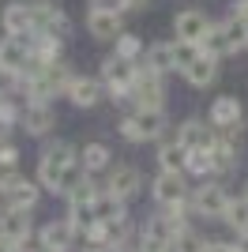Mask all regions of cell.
Returning a JSON list of instances; mask_svg holds the SVG:
<instances>
[{
    "label": "cell",
    "instance_id": "6da1fadb",
    "mask_svg": "<svg viewBox=\"0 0 248 252\" xmlns=\"http://www.w3.org/2000/svg\"><path fill=\"white\" fill-rule=\"evenodd\" d=\"M75 79V68L68 61H53V64H41L31 61V68L19 75V98L23 102H57V98L68 94V83Z\"/></svg>",
    "mask_w": 248,
    "mask_h": 252
},
{
    "label": "cell",
    "instance_id": "7a4b0ae2",
    "mask_svg": "<svg viewBox=\"0 0 248 252\" xmlns=\"http://www.w3.org/2000/svg\"><path fill=\"white\" fill-rule=\"evenodd\" d=\"M79 162V147L68 143V139H45V147L38 155V166H34V181L41 185V192L49 196H61V181L64 169Z\"/></svg>",
    "mask_w": 248,
    "mask_h": 252
},
{
    "label": "cell",
    "instance_id": "3957f363",
    "mask_svg": "<svg viewBox=\"0 0 248 252\" xmlns=\"http://www.w3.org/2000/svg\"><path fill=\"white\" fill-rule=\"evenodd\" d=\"M117 132L124 143H158L169 136V117L165 109H132L117 121Z\"/></svg>",
    "mask_w": 248,
    "mask_h": 252
},
{
    "label": "cell",
    "instance_id": "277c9868",
    "mask_svg": "<svg viewBox=\"0 0 248 252\" xmlns=\"http://www.w3.org/2000/svg\"><path fill=\"white\" fill-rule=\"evenodd\" d=\"M229 196H233V192H229V181H218V177L196 181V189L188 192V211L203 222H222Z\"/></svg>",
    "mask_w": 248,
    "mask_h": 252
},
{
    "label": "cell",
    "instance_id": "5b68a950",
    "mask_svg": "<svg viewBox=\"0 0 248 252\" xmlns=\"http://www.w3.org/2000/svg\"><path fill=\"white\" fill-rule=\"evenodd\" d=\"M128 105L132 109H165V75H158L155 68L139 61L135 79L128 87Z\"/></svg>",
    "mask_w": 248,
    "mask_h": 252
},
{
    "label": "cell",
    "instance_id": "8992f818",
    "mask_svg": "<svg viewBox=\"0 0 248 252\" xmlns=\"http://www.w3.org/2000/svg\"><path fill=\"white\" fill-rule=\"evenodd\" d=\"M102 189L109 192V196H117V200L132 203L135 196L147 189V177L135 162H113V166L102 173Z\"/></svg>",
    "mask_w": 248,
    "mask_h": 252
},
{
    "label": "cell",
    "instance_id": "52a82bcc",
    "mask_svg": "<svg viewBox=\"0 0 248 252\" xmlns=\"http://www.w3.org/2000/svg\"><path fill=\"white\" fill-rule=\"evenodd\" d=\"M135 68L139 64L135 61H121L117 53H109L102 61V68H98V79H102V87H105V98H113V102H128V87H132V79H135Z\"/></svg>",
    "mask_w": 248,
    "mask_h": 252
},
{
    "label": "cell",
    "instance_id": "ba28073f",
    "mask_svg": "<svg viewBox=\"0 0 248 252\" xmlns=\"http://www.w3.org/2000/svg\"><path fill=\"white\" fill-rule=\"evenodd\" d=\"M31 15H34V31L38 34H53L64 38L72 34V15L61 8V0H31Z\"/></svg>",
    "mask_w": 248,
    "mask_h": 252
},
{
    "label": "cell",
    "instance_id": "9c48e42d",
    "mask_svg": "<svg viewBox=\"0 0 248 252\" xmlns=\"http://www.w3.org/2000/svg\"><path fill=\"white\" fill-rule=\"evenodd\" d=\"M147 192H151L155 207H181V203H188V177L185 173H162V169H155Z\"/></svg>",
    "mask_w": 248,
    "mask_h": 252
},
{
    "label": "cell",
    "instance_id": "30bf717a",
    "mask_svg": "<svg viewBox=\"0 0 248 252\" xmlns=\"http://www.w3.org/2000/svg\"><path fill=\"white\" fill-rule=\"evenodd\" d=\"M19 128L31 139H53V132H57V109L49 102H23Z\"/></svg>",
    "mask_w": 248,
    "mask_h": 252
},
{
    "label": "cell",
    "instance_id": "8fae6325",
    "mask_svg": "<svg viewBox=\"0 0 248 252\" xmlns=\"http://www.w3.org/2000/svg\"><path fill=\"white\" fill-rule=\"evenodd\" d=\"M34 237H38L41 245H45V249H53V252H75L79 249V233H75V226L68 219H49V222H41L38 230H34Z\"/></svg>",
    "mask_w": 248,
    "mask_h": 252
},
{
    "label": "cell",
    "instance_id": "7c38bea8",
    "mask_svg": "<svg viewBox=\"0 0 248 252\" xmlns=\"http://www.w3.org/2000/svg\"><path fill=\"white\" fill-rule=\"evenodd\" d=\"M0 189H4V196H8V211H34L41 203V196H45L38 181L23 177V173H11Z\"/></svg>",
    "mask_w": 248,
    "mask_h": 252
},
{
    "label": "cell",
    "instance_id": "4fadbf2b",
    "mask_svg": "<svg viewBox=\"0 0 248 252\" xmlns=\"http://www.w3.org/2000/svg\"><path fill=\"white\" fill-rule=\"evenodd\" d=\"M173 139L185 151H211L215 147V125H211L207 117H185V121L177 125Z\"/></svg>",
    "mask_w": 248,
    "mask_h": 252
},
{
    "label": "cell",
    "instance_id": "5bb4252c",
    "mask_svg": "<svg viewBox=\"0 0 248 252\" xmlns=\"http://www.w3.org/2000/svg\"><path fill=\"white\" fill-rule=\"evenodd\" d=\"M211 23H215V19H211L203 8H181V11L173 15V38L199 45V38L211 31Z\"/></svg>",
    "mask_w": 248,
    "mask_h": 252
},
{
    "label": "cell",
    "instance_id": "9a60e30c",
    "mask_svg": "<svg viewBox=\"0 0 248 252\" xmlns=\"http://www.w3.org/2000/svg\"><path fill=\"white\" fill-rule=\"evenodd\" d=\"M64 98H68L75 109H83V113H87V109H94V105H102L105 87H102V79H98V75H79V72H75V79L68 83V94H64Z\"/></svg>",
    "mask_w": 248,
    "mask_h": 252
},
{
    "label": "cell",
    "instance_id": "2e32d148",
    "mask_svg": "<svg viewBox=\"0 0 248 252\" xmlns=\"http://www.w3.org/2000/svg\"><path fill=\"white\" fill-rule=\"evenodd\" d=\"M31 45H27V38H15V34H0V68L11 75H23L27 68H31Z\"/></svg>",
    "mask_w": 248,
    "mask_h": 252
},
{
    "label": "cell",
    "instance_id": "e0dca14e",
    "mask_svg": "<svg viewBox=\"0 0 248 252\" xmlns=\"http://www.w3.org/2000/svg\"><path fill=\"white\" fill-rule=\"evenodd\" d=\"M218 75H222V61H218V57H207V53H199L196 61H192L185 72H181V79H185L192 91H211V87L218 83Z\"/></svg>",
    "mask_w": 248,
    "mask_h": 252
},
{
    "label": "cell",
    "instance_id": "ac0fdd59",
    "mask_svg": "<svg viewBox=\"0 0 248 252\" xmlns=\"http://www.w3.org/2000/svg\"><path fill=\"white\" fill-rule=\"evenodd\" d=\"M0 27L4 34H15V38H27L34 31V15H31V0H8L0 8Z\"/></svg>",
    "mask_w": 248,
    "mask_h": 252
},
{
    "label": "cell",
    "instance_id": "d6986e66",
    "mask_svg": "<svg viewBox=\"0 0 248 252\" xmlns=\"http://www.w3.org/2000/svg\"><path fill=\"white\" fill-rule=\"evenodd\" d=\"M207 121L215 128H229V125H245V102L237 94H218L207 105Z\"/></svg>",
    "mask_w": 248,
    "mask_h": 252
},
{
    "label": "cell",
    "instance_id": "ffe728a7",
    "mask_svg": "<svg viewBox=\"0 0 248 252\" xmlns=\"http://www.w3.org/2000/svg\"><path fill=\"white\" fill-rule=\"evenodd\" d=\"M109 166H113V147H109V143L91 139V143L79 147V169L87 173V177H102Z\"/></svg>",
    "mask_w": 248,
    "mask_h": 252
},
{
    "label": "cell",
    "instance_id": "44dd1931",
    "mask_svg": "<svg viewBox=\"0 0 248 252\" xmlns=\"http://www.w3.org/2000/svg\"><path fill=\"white\" fill-rule=\"evenodd\" d=\"M124 31V15H109V11L87 8V34L94 42H117V34Z\"/></svg>",
    "mask_w": 248,
    "mask_h": 252
},
{
    "label": "cell",
    "instance_id": "7402d4cb",
    "mask_svg": "<svg viewBox=\"0 0 248 252\" xmlns=\"http://www.w3.org/2000/svg\"><path fill=\"white\" fill-rule=\"evenodd\" d=\"M155 162H158V169H162V173H185V166H188V151L181 147L173 136H165V139H158V155H155Z\"/></svg>",
    "mask_w": 248,
    "mask_h": 252
},
{
    "label": "cell",
    "instance_id": "603a6c76",
    "mask_svg": "<svg viewBox=\"0 0 248 252\" xmlns=\"http://www.w3.org/2000/svg\"><path fill=\"white\" fill-rule=\"evenodd\" d=\"M0 233H4V237H11L15 245L31 241V237H34V219H31V211H4V215H0Z\"/></svg>",
    "mask_w": 248,
    "mask_h": 252
},
{
    "label": "cell",
    "instance_id": "cb8c5ba5",
    "mask_svg": "<svg viewBox=\"0 0 248 252\" xmlns=\"http://www.w3.org/2000/svg\"><path fill=\"white\" fill-rule=\"evenodd\" d=\"M91 219H94V222H117V219H128V203L117 200V196H109L105 189H98V196H94V203H91Z\"/></svg>",
    "mask_w": 248,
    "mask_h": 252
},
{
    "label": "cell",
    "instance_id": "d4e9b609",
    "mask_svg": "<svg viewBox=\"0 0 248 252\" xmlns=\"http://www.w3.org/2000/svg\"><path fill=\"white\" fill-rule=\"evenodd\" d=\"M222 226H226L233 237H241V233L248 230V200H245V192H233L226 203V215H222Z\"/></svg>",
    "mask_w": 248,
    "mask_h": 252
},
{
    "label": "cell",
    "instance_id": "484cf974",
    "mask_svg": "<svg viewBox=\"0 0 248 252\" xmlns=\"http://www.w3.org/2000/svg\"><path fill=\"white\" fill-rule=\"evenodd\" d=\"M207 241H211V237L188 222V226H181V230L169 237V249L173 252H207Z\"/></svg>",
    "mask_w": 248,
    "mask_h": 252
},
{
    "label": "cell",
    "instance_id": "4316f807",
    "mask_svg": "<svg viewBox=\"0 0 248 252\" xmlns=\"http://www.w3.org/2000/svg\"><path fill=\"white\" fill-rule=\"evenodd\" d=\"M222 23V34H226V45H229V57H237V53L248 49V23L237 19V15H226Z\"/></svg>",
    "mask_w": 248,
    "mask_h": 252
},
{
    "label": "cell",
    "instance_id": "83f0119b",
    "mask_svg": "<svg viewBox=\"0 0 248 252\" xmlns=\"http://www.w3.org/2000/svg\"><path fill=\"white\" fill-rule=\"evenodd\" d=\"M143 64L155 68L158 75H173V45L169 42H151L143 53Z\"/></svg>",
    "mask_w": 248,
    "mask_h": 252
},
{
    "label": "cell",
    "instance_id": "f1b7e54d",
    "mask_svg": "<svg viewBox=\"0 0 248 252\" xmlns=\"http://www.w3.org/2000/svg\"><path fill=\"white\" fill-rule=\"evenodd\" d=\"M113 53L121 57V61H143V53H147V42L139 38V34H132V31H121L117 34V42H113Z\"/></svg>",
    "mask_w": 248,
    "mask_h": 252
},
{
    "label": "cell",
    "instance_id": "f546056e",
    "mask_svg": "<svg viewBox=\"0 0 248 252\" xmlns=\"http://www.w3.org/2000/svg\"><path fill=\"white\" fill-rule=\"evenodd\" d=\"M199 53L218 57V61H226V57H229V45H226V34H222V23H211V31L199 38Z\"/></svg>",
    "mask_w": 248,
    "mask_h": 252
},
{
    "label": "cell",
    "instance_id": "4dcf8cb0",
    "mask_svg": "<svg viewBox=\"0 0 248 252\" xmlns=\"http://www.w3.org/2000/svg\"><path fill=\"white\" fill-rule=\"evenodd\" d=\"M215 169V158L211 151H188V166H185V177H196V181H207Z\"/></svg>",
    "mask_w": 248,
    "mask_h": 252
},
{
    "label": "cell",
    "instance_id": "1f68e13d",
    "mask_svg": "<svg viewBox=\"0 0 248 252\" xmlns=\"http://www.w3.org/2000/svg\"><path fill=\"white\" fill-rule=\"evenodd\" d=\"M169 45H173V72L181 75L188 68V64L199 57V45H192V42H181V38H169Z\"/></svg>",
    "mask_w": 248,
    "mask_h": 252
},
{
    "label": "cell",
    "instance_id": "d6a6232c",
    "mask_svg": "<svg viewBox=\"0 0 248 252\" xmlns=\"http://www.w3.org/2000/svg\"><path fill=\"white\" fill-rule=\"evenodd\" d=\"M19 162H23V151L15 143H0V185L11 177V173H19Z\"/></svg>",
    "mask_w": 248,
    "mask_h": 252
},
{
    "label": "cell",
    "instance_id": "836d02e7",
    "mask_svg": "<svg viewBox=\"0 0 248 252\" xmlns=\"http://www.w3.org/2000/svg\"><path fill=\"white\" fill-rule=\"evenodd\" d=\"M19 113H23V98L19 94L0 98V125L4 128H19Z\"/></svg>",
    "mask_w": 248,
    "mask_h": 252
},
{
    "label": "cell",
    "instance_id": "e575fe53",
    "mask_svg": "<svg viewBox=\"0 0 248 252\" xmlns=\"http://www.w3.org/2000/svg\"><path fill=\"white\" fill-rule=\"evenodd\" d=\"M135 252H173L165 237H135Z\"/></svg>",
    "mask_w": 248,
    "mask_h": 252
},
{
    "label": "cell",
    "instance_id": "d590c367",
    "mask_svg": "<svg viewBox=\"0 0 248 252\" xmlns=\"http://www.w3.org/2000/svg\"><path fill=\"white\" fill-rule=\"evenodd\" d=\"M94 11H109V15H128V0H91Z\"/></svg>",
    "mask_w": 248,
    "mask_h": 252
},
{
    "label": "cell",
    "instance_id": "8d00e7d4",
    "mask_svg": "<svg viewBox=\"0 0 248 252\" xmlns=\"http://www.w3.org/2000/svg\"><path fill=\"white\" fill-rule=\"evenodd\" d=\"M207 252H237V245H233V241H218V237H211V241H207Z\"/></svg>",
    "mask_w": 248,
    "mask_h": 252
},
{
    "label": "cell",
    "instance_id": "74e56055",
    "mask_svg": "<svg viewBox=\"0 0 248 252\" xmlns=\"http://www.w3.org/2000/svg\"><path fill=\"white\" fill-rule=\"evenodd\" d=\"M226 15H237V19H245V23H248V0H233Z\"/></svg>",
    "mask_w": 248,
    "mask_h": 252
},
{
    "label": "cell",
    "instance_id": "f35d334b",
    "mask_svg": "<svg viewBox=\"0 0 248 252\" xmlns=\"http://www.w3.org/2000/svg\"><path fill=\"white\" fill-rule=\"evenodd\" d=\"M233 245H237V252H248V230L241 233V237H233Z\"/></svg>",
    "mask_w": 248,
    "mask_h": 252
},
{
    "label": "cell",
    "instance_id": "ab89813d",
    "mask_svg": "<svg viewBox=\"0 0 248 252\" xmlns=\"http://www.w3.org/2000/svg\"><path fill=\"white\" fill-rule=\"evenodd\" d=\"M147 4H151V0H128V11H143Z\"/></svg>",
    "mask_w": 248,
    "mask_h": 252
},
{
    "label": "cell",
    "instance_id": "60d3db41",
    "mask_svg": "<svg viewBox=\"0 0 248 252\" xmlns=\"http://www.w3.org/2000/svg\"><path fill=\"white\" fill-rule=\"evenodd\" d=\"M8 136H11V128H4V125H0V143H8Z\"/></svg>",
    "mask_w": 248,
    "mask_h": 252
},
{
    "label": "cell",
    "instance_id": "b9f144b4",
    "mask_svg": "<svg viewBox=\"0 0 248 252\" xmlns=\"http://www.w3.org/2000/svg\"><path fill=\"white\" fill-rule=\"evenodd\" d=\"M241 192H245V200H248V181H245V189H241Z\"/></svg>",
    "mask_w": 248,
    "mask_h": 252
}]
</instances>
